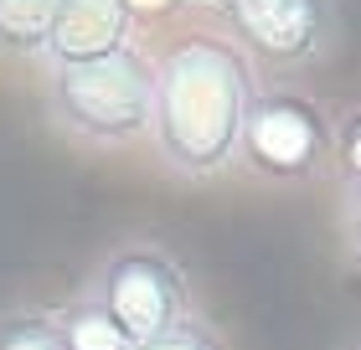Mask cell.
Instances as JSON below:
<instances>
[{
	"mask_svg": "<svg viewBox=\"0 0 361 350\" xmlns=\"http://www.w3.org/2000/svg\"><path fill=\"white\" fill-rule=\"evenodd\" d=\"M253 68L243 46L217 37H186L155 62V155L176 175H217L238 160L243 124L253 108Z\"/></svg>",
	"mask_w": 361,
	"mask_h": 350,
	"instance_id": "cell-1",
	"label": "cell"
},
{
	"mask_svg": "<svg viewBox=\"0 0 361 350\" xmlns=\"http://www.w3.org/2000/svg\"><path fill=\"white\" fill-rule=\"evenodd\" d=\"M47 113L62 135L83 144H129L150 135L155 113V62L119 46L93 62L47 68Z\"/></svg>",
	"mask_w": 361,
	"mask_h": 350,
	"instance_id": "cell-2",
	"label": "cell"
},
{
	"mask_svg": "<svg viewBox=\"0 0 361 350\" xmlns=\"http://www.w3.org/2000/svg\"><path fill=\"white\" fill-rule=\"evenodd\" d=\"M88 294L119 320V330L135 345L150 335H166L171 325L191 314V283L180 273V263L155 242H129L119 253H109V263L93 273Z\"/></svg>",
	"mask_w": 361,
	"mask_h": 350,
	"instance_id": "cell-3",
	"label": "cell"
},
{
	"mask_svg": "<svg viewBox=\"0 0 361 350\" xmlns=\"http://www.w3.org/2000/svg\"><path fill=\"white\" fill-rule=\"evenodd\" d=\"M336 155V124L325 119L320 104H310L300 93H258L243 124L238 160L253 175L294 186V180L320 175Z\"/></svg>",
	"mask_w": 361,
	"mask_h": 350,
	"instance_id": "cell-4",
	"label": "cell"
},
{
	"mask_svg": "<svg viewBox=\"0 0 361 350\" xmlns=\"http://www.w3.org/2000/svg\"><path fill=\"white\" fill-rule=\"evenodd\" d=\"M238 42L274 68H300L331 42V0H227Z\"/></svg>",
	"mask_w": 361,
	"mask_h": 350,
	"instance_id": "cell-5",
	"label": "cell"
},
{
	"mask_svg": "<svg viewBox=\"0 0 361 350\" xmlns=\"http://www.w3.org/2000/svg\"><path fill=\"white\" fill-rule=\"evenodd\" d=\"M129 15L124 0H62L52 15V31H47V62L52 68H68V62H93L129 46Z\"/></svg>",
	"mask_w": 361,
	"mask_h": 350,
	"instance_id": "cell-6",
	"label": "cell"
},
{
	"mask_svg": "<svg viewBox=\"0 0 361 350\" xmlns=\"http://www.w3.org/2000/svg\"><path fill=\"white\" fill-rule=\"evenodd\" d=\"M57 325H62V345L68 350H129L135 345L93 294H78L68 309H57Z\"/></svg>",
	"mask_w": 361,
	"mask_h": 350,
	"instance_id": "cell-7",
	"label": "cell"
},
{
	"mask_svg": "<svg viewBox=\"0 0 361 350\" xmlns=\"http://www.w3.org/2000/svg\"><path fill=\"white\" fill-rule=\"evenodd\" d=\"M62 0H0V52L11 57H42Z\"/></svg>",
	"mask_w": 361,
	"mask_h": 350,
	"instance_id": "cell-8",
	"label": "cell"
},
{
	"mask_svg": "<svg viewBox=\"0 0 361 350\" xmlns=\"http://www.w3.org/2000/svg\"><path fill=\"white\" fill-rule=\"evenodd\" d=\"M0 350H68V345H62L57 314L26 309V314H6L0 320Z\"/></svg>",
	"mask_w": 361,
	"mask_h": 350,
	"instance_id": "cell-9",
	"label": "cell"
},
{
	"mask_svg": "<svg viewBox=\"0 0 361 350\" xmlns=\"http://www.w3.org/2000/svg\"><path fill=\"white\" fill-rule=\"evenodd\" d=\"M336 175H341V191H361V108H351L336 129Z\"/></svg>",
	"mask_w": 361,
	"mask_h": 350,
	"instance_id": "cell-10",
	"label": "cell"
},
{
	"mask_svg": "<svg viewBox=\"0 0 361 350\" xmlns=\"http://www.w3.org/2000/svg\"><path fill=\"white\" fill-rule=\"evenodd\" d=\"M129 350H222V340H217V330H212V325H202L196 314H186V320L171 325L166 335H150V340H140Z\"/></svg>",
	"mask_w": 361,
	"mask_h": 350,
	"instance_id": "cell-11",
	"label": "cell"
},
{
	"mask_svg": "<svg viewBox=\"0 0 361 350\" xmlns=\"http://www.w3.org/2000/svg\"><path fill=\"white\" fill-rule=\"evenodd\" d=\"M341 237H346V253L361 268V191H341Z\"/></svg>",
	"mask_w": 361,
	"mask_h": 350,
	"instance_id": "cell-12",
	"label": "cell"
},
{
	"mask_svg": "<svg viewBox=\"0 0 361 350\" xmlns=\"http://www.w3.org/2000/svg\"><path fill=\"white\" fill-rule=\"evenodd\" d=\"M124 6H129V15H135V11H166V6H176V0H124Z\"/></svg>",
	"mask_w": 361,
	"mask_h": 350,
	"instance_id": "cell-13",
	"label": "cell"
},
{
	"mask_svg": "<svg viewBox=\"0 0 361 350\" xmlns=\"http://www.w3.org/2000/svg\"><path fill=\"white\" fill-rule=\"evenodd\" d=\"M356 350H361V345H356Z\"/></svg>",
	"mask_w": 361,
	"mask_h": 350,
	"instance_id": "cell-14",
	"label": "cell"
}]
</instances>
